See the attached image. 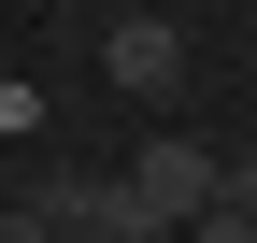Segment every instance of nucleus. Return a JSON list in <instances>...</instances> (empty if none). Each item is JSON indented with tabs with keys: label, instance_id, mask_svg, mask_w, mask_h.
Instances as JSON below:
<instances>
[{
	"label": "nucleus",
	"instance_id": "obj_1",
	"mask_svg": "<svg viewBox=\"0 0 257 243\" xmlns=\"http://www.w3.org/2000/svg\"><path fill=\"white\" fill-rule=\"evenodd\" d=\"M100 72H114V100H143V114L186 100V29H172V15H114V29H100Z\"/></svg>",
	"mask_w": 257,
	"mask_h": 243
},
{
	"label": "nucleus",
	"instance_id": "obj_2",
	"mask_svg": "<svg viewBox=\"0 0 257 243\" xmlns=\"http://www.w3.org/2000/svg\"><path fill=\"white\" fill-rule=\"evenodd\" d=\"M43 243H157V229L128 215V186H114V172H100V186H86V215H57Z\"/></svg>",
	"mask_w": 257,
	"mask_h": 243
},
{
	"label": "nucleus",
	"instance_id": "obj_3",
	"mask_svg": "<svg viewBox=\"0 0 257 243\" xmlns=\"http://www.w3.org/2000/svg\"><path fill=\"white\" fill-rule=\"evenodd\" d=\"M172 243H257V200L229 186V200H214V215H200V229H172Z\"/></svg>",
	"mask_w": 257,
	"mask_h": 243
},
{
	"label": "nucleus",
	"instance_id": "obj_4",
	"mask_svg": "<svg viewBox=\"0 0 257 243\" xmlns=\"http://www.w3.org/2000/svg\"><path fill=\"white\" fill-rule=\"evenodd\" d=\"M0 243H43V215H29V200H0Z\"/></svg>",
	"mask_w": 257,
	"mask_h": 243
},
{
	"label": "nucleus",
	"instance_id": "obj_5",
	"mask_svg": "<svg viewBox=\"0 0 257 243\" xmlns=\"http://www.w3.org/2000/svg\"><path fill=\"white\" fill-rule=\"evenodd\" d=\"M243 200H257V186H243Z\"/></svg>",
	"mask_w": 257,
	"mask_h": 243
}]
</instances>
